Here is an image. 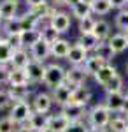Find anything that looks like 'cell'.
Listing matches in <instances>:
<instances>
[{
	"label": "cell",
	"mask_w": 128,
	"mask_h": 132,
	"mask_svg": "<svg viewBox=\"0 0 128 132\" xmlns=\"http://www.w3.org/2000/svg\"><path fill=\"white\" fill-rule=\"evenodd\" d=\"M11 102H12V99H11V95H9V90L0 88V109H5Z\"/></svg>",
	"instance_id": "cell-42"
},
{
	"label": "cell",
	"mask_w": 128,
	"mask_h": 132,
	"mask_svg": "<svg viewBox=\"0 0 128 132\" xmlns=\"http://www.w3.org/2000/svg\"><path fill=\"white\" fill-rule=\"evenodd\" d=\"M88 132H97V130H91V129H89V130H88Z\"/></svg>",
	"instance_id": "cell-53"
},
{
	"label": "cell",
	"mask_w": 128,
	"mask_h": 132,
	"mask_svg": "<svg viewBox=\"0 0 128 132\" xmlns=\"http://www.w3.org/2000/svg\"><path fill=\"white\" fill-rule=\"evenodd\" d=\"M91 97H93V93H91V90H89L86 85H84V86H77V88L74 90V95H72V102L86 108L89 104V101H91Z\"/></svg>",
	"instance_id": "cell-20"
},
{
	"label": "cell",
	"mask_w": 128,
	"mask_h": 132,
	"mask_svg": "<svg viewBox=\"0 0 128 132\" xmlns=\"http://www.w3.org/2000/svg\"><path fill=\"white\" fill-rule=\"evenodd\" d=\"M9 95L12 102H20V101H26L30 95V86L28 85H18V86H9Z\"/></svg>",
	"instance_id": "cell-26"
},
{
	"label": "cell",
	"mask_w": 128,
	"mask_h": 132,
	"mask_svg": "<svg viewBox=\"0 0 128 132\" xmlns=\"http://www.w3.org/2000/svg\"><path fill=\"white\" fill-rule=\"evenodd\" d=\"M70 123H72V122H70L65 114L56 113V114H51L48 130H49V132H65V130L70 127Z\"/></svg>",
	"instance_id": "cell-15"
},
{
	"label": "cell",
	"mask_w": 128,
	"mask_h": 132,
	"mask_svg": "<svg viewBox=\"0 0 128 132\" xmlns=\"http://www.w3.org/2000/svg\"><path fill=\"white\" fill-rule=\"evenodd\" d=\"M112 9H114V7H112V2H111V0H95V2L91 4V12H93L95 16H105V14H109Z\"/></svg>",
	"instance_id": "cell-29"
},
{
	"label": "cell",
	"mask_w": 128,
	"mask_h": 132,
	"mask_svg": "<svg viewBox=\"0 0 128 132\" xmlns=\"http://www.w3.org/2000/svg\"><path fill=\"white\" fill-rule=\"evenodd\" d=\"M65 79H67V71H65L60 63H49V65H46L44 85H46L49 90L58 88L60 85L65 83Z\"/></svg>",
	"instance_id": "cell-2"
},
{
	"label": "cell",
	"mask_w": 128,
	"mask_h": 132,
	"mask_svg": "<svg viewBox=\"0 0 128 132\" xmlns=\"http://www.w3.org/2000/svg\"><path fill=\"white\" fill-rule=\"evenodd\" d=\"M86 79H88V74L84 71V65H70V69H67L65 83H69L72 86H84Z\"/></svg>",
	"instance_id": "cell-8"
},
{
	"label": "cell",
	"mask_w": 128,
	"mask_h": 132,
	"mask_svg": "<svg viewBox=\"0 0 128 132\" xmlns=\"http://www.w3.org/2000/svg\"><path fill=\"white\" fill-rule=\"evenodd\" d=\"M88 130H89V127L86 122H74V123H70V127L65 132H88Z\"/></svg>",
	"instance_id": "cell-40"
},
{
	"label": "cell",
	"mask_w": 128,
	"mask_h": 132,
	"mask_svg": "<svg viewBox=\"0 0 128 132\" xmlns=\"http://www.w3.org/2000/svg\"><path fill=\"white\" fill-rule=\"evenodd\" d=\"M2 32H4L5 35H9V34H18V32H23V30H21L20 16H16L14 20L4 21V23H2Z\"/></svg>",
	"instance_id": "cell-36"
},
{
	"label": "cell",
	"mask_w": 128,
	"mask_h": 132,
	"mask_svg": "<svg viewBox=\"0 0 128 132\" xmlns=\"http://www.w3.org/2000/svg\"><path fill=\"white\" fill-rule=\"evenodd\" d=\"M18 5H20V0H2L0 2V18H2V21L14 20L18 16Z\"/></svg>",
	"instance_id": "cell-14"
},
{
	"label": "cell",
	"mask_w": 128,
	"mask_h": 132,
	"mask_svg": "<svg viewBox=\"0 0 128 132\" xmlns=\"http://www.w3.org/2000/svg\"><path fill=\"white\" fill-rule=\"evenodd\" d=\"M76 88H77V86H72V85H69V83H63V85H60L58 88L51 90V97H53L54 104H58L60 108H63V106L70 104Z\"/></svg>",
	"instance_id": "cell-4"
},
{
	"label": "cell",
	"mask_w": 128,
	"mask_h": 132,
	"mask_svg": "<svg viewBox=\"0 0 128 132\" xmlns=\"http://www.w3.org/2000/svg\"><path fill=\"white\" fill-rule=\"evenodd\" d=\"M49 118L51 114H44V113H32V116H30L28 120V125L30 129L33 132H44L48 130V127H49Z\"/></svg>",
	"instance_id": "cell-13"
},
{
	"label": "cell",
	"mask_w": 128,
	"mask_h": 132,
	"mask_svg": "<svg viewBox=\"0 0 128 132\" xmlns=\"http://www.w3.org/2000/svg\"><path fill=\"white\" fill-rule=\"evenodd\" d=\"M114 27L118 28L121 34L128 32V5L123 11H118L114 16Z\"/></svg>",
	"instance_id": "cell-32"
},
{
	"label": "cell",
	"mask_w": 128,
	"mask_h": 132,
	"mask_svg": "<svg viewBox=\"0 0 128 132\" xmlns=\"http://www.w3.org/2000/svg\"><path fill=\"white\" fill-rule=\"evenodd\" d=\"M109 132H128V120L125 114H114L109 123Z\"/></svg>",
	"instance_id": "cell-27"
},
{
	"label": "cell",
	"mask_w": 128,
	"mask_h": 132,
	"mask_svg": "<svg viewBox=\"0 0 128 132\" xmlns=\"http://www.w3.org/2000/svg\"><path fill=\"white\" fill-rule=\"evenodd\" d=\"M70 48H72L70 41H67V39H58V41L51 46V56H54V58H65L67 60Z\"/></svg>",
	"instance_id": "cell-19"
},
{
	"label": "cell",
	"mask_w": 128,
	"mask_h": 132,
	"mask_svg": "<svg viewBox=\"0 0 128 132\" xmlns=\"http://www.w3.org/2000/svg\"><path fill=\"white\" fill-rule=\"evenodd\" d=\"M125 116H126V120H128V114H125Z\"/></svg>",
	"instance_id": "cell-55"
},
{
	"label": "cell",
	"mask_w": 128,
	"mask_h": 132,
	"mask_svg": "<svg viewBox=\"0 0 128 132\" xmlns=\"http://www.w3.org/2000/svg\"><path fill=\"white\" fill-rule=\"evenodd\" d=\"M0 41H2V35H0Z\"/></svg>",
	"instance_id": "cell-56"
},
{
	"label": "cell",
	"mask_w": 128,
	"mask_h": 132,
	"mask_svg": "<svg viewBox=\"0 0 128 132\" xmlns=\"http://www.w3.org/2000/svg\"><path fill=\"white\" fill-rule=\"evenodd\" d=\"M4 39L9 42L14 50H21V48H23V37H21V32H18V34H9V35H5Z\"/></svg>",
	"instance_id": "cell-38"
},
{
	"label": "cell",
	"mask_w": 128,
	"mask_h": 132,
	"mask_svg": "<svg viewBox=\"0 0 128 132\" xmlns=\"http://www.w3.org/2000/svg\"><path fill=\"white\" fill-rule=\"evenodd\" d=\"M28 51H30L32 60L42 62V63H44V62L48 60V56H51V44H48L46 41H42V39H40V41L35 42Z\"/></svg>",
	"instance_id": "cell-10"
},
{
	"label": "cell",
	"mask_w": 128,
	"mask_h": 132,
	"mask_svg": "<svg viewBox=\"0 0 128 132\" xmlns=\"http://www.w3.org/2000/svg\"><path fill=\"white\" fill-rule=\"evenodd\" d=\"M98 132H109V130H107V129H105V130H98Z\"/></svg>",
	"instance_id": "cell-51"
},
{
	"label": "cell",
	"mask_w": 128,
	"mask_h": 132,
	"mask_svg": "<svg viewBox=\"0 0 128 132\" xmlns=\"http://www.w3.org/2000/svg\"><path fill=\"white\" fill-rule=\"evenodd\" d=\"M81 2H83V0H69V4H67V5H69L70 9H72L74 5H77V4H81Z\"/></svg>",
	"instance_id": "cell-47"
},
{
	"label": "cell",
	"mask_w": 128,
	"mask_h": 132,
	"mask_svg": "<svg viewBox=\"0 0 128 132\" xmlns=\"http://www.w3.org/2000/svg\"><path fill=\"white\" fill-rule=\"evenodd\" d=\"M125 97L126 93H105L102 104L107 108L112 114H123V106H125Z\"/></svg>",
	"instance_id": "cell-5"
},
{
	"label": "cell",
	"mask_w": 128,
	"mask_h": 132,
	"mask_svg": "<svg viewBox=\"0 0 128 132\" xmlns=\"http://www.w3.org/2000/svg\"><path fill=\"white\" fill-rule=\"evenodd\" d=\"M11 71H12V67H7V65H0V85H9Z\"/></svg>",
	"instance_id": "cell-41"
},
{
	"label": "cell",
	"mask_w": 128,
	"mask_h": 132,
	"mask_svg": "<svg viewBox=\"0 0 128 132\" xmlns=\"http://www.w3.org/2000/svg\"><path fill=\"white\" fill-rule=\"evenodd\" d=\"M53 97H51V93H46V92H39L33 99H32V109L35 113H44V114H48L51 111V108H53Z\"/></svg>",
	"instance_id": "cell-6"
},
{
	"label": "cell",
	"mask_w": 128,
	"mask_h": 132,
	"mask_svg": "<svg viewBox=\"0 0 128 132\" xmlns=\"http://www.w3.org/2000/svg\"><path fill=\"white\" fill-rule=\"evenodd\" d=\"M89 55H91V53H88V51L84 50L81 44L74 42V44H72V48H70V51H69L67 60H69L70 65H84V62L88 60Z\"/></svg>",
	"instance_id": "cell-12"
},
{
	"label": "cell",
	"mask_w": 128,
	"mask_h": 132,
	"mask_svg": "<svg viewBox=\"0 0 128 132\" xmlns=\"http://www.w3.org/2000/svg\"><path fill=\"white\" fill-rule=\"evenodd\" d=\"M118 76V69L112 65V63H107V65H104V69L95 76V81L98 83L100 86H105L111 79H114Z\"/></svg>",
	"instance_id": "cell-18"
},
{
	"label": "cell",
	"mask_w": 128,
	"mask_h": 132,
	"mask_svg": "<svg viewBox=\"0 0 128 132\" xmlns=\"http://www.w3.org/2000/svg\"><path fill=\"white\" fill-rule=\"evenodd\" d=\"M123 114H128V93L125 97V106H123Z\"/></svg>",
	"instance_id": "cell-46"
},
{
	"label": "cell",
	"mask_w": 128,
	"mask_h": 132,
	"mask_svg": "<svg viewBox=\"0 0 128 132\" xmlns=\"http://www.w3.org/2000/svg\"><path fill=\"white\" fill-rule=\"evenodd\" d=\"M111 2H112V7L118 11H123L128 5V0H111Z\"/></svg>",
	"instance_id": "cell-44"
},
{
	"label": "cell",
	"mask_w": 128,
	"mask_h": 132,
	"mask_svg": "<svg viewBox=\"0 0 128 132\" xmlns=\"http://www.w3.org/2000/svg\"><path fill=\"white\" fill-rule=\"evenodd\" d=\"M28 74V83H44V74H46V65L42 62L32 60L28 67L25 69Z\"/></svg>",
	"instance_id": "cell-11"
},
{
	"label": "cell",
	"mask_w": 128,
	"mask_h": 132,
	"mask_svg": "<svg viewBox=\"0 0 128 132\" xmlns=\"http://www.w3.org/2000/svg\"><path fill=\"white\" fill-rule=\"evenodd\" d=\"M21 37H23V48L26 50V48H32L35 42H39L42 39V35H40V30H28V32H21Z\"/></svg>",
	"instance_id": "cell-33"
},
{
	"label": "cell",
	"mask_w": 128,
	"mask_h": 132,
	"mask_svg": "<svg viewBox=\"0 0 128 132\" xmlns=\"http://www.w3.org/2000/svg\"><path fill=\"white\" fill-rule=\"evenodd\" d=\"M91 55H95V56L102 58V60L107 62V63H111V62H112V58L116 56V53L112 51V48H111V44H109L107 41H105V42H100L98 46H97V50L93 51Z\"/></svg>",
	"instance_id": "cell-24"
},
{
	"label": "cell",
	"mask_w": 128,
	"mask_h": 132,
	"mask_svg": "<svg viewBox=\"0 0 128 132\" xmlns=\"http://www.w3.org/2000/svg\"><path fill=\"white\" fill-rule=\"evenodd\" d=\"M32 62V56H30V51H26L25 48L14 51V56H12V69H26L28 63Z\"/></svg>",
	"instance_id": "cell-17"
},
{
	"label": "cell",
	"mask_w": 128,
	"mask_h": 132,
	"mask_svg": "<svg viewBox=\"0 0 128 132\" xmlns=\"http://www.w3.org/2000/svg\"><path fill=\"white\" fill-rule=\"evenodd\" d=\"M25 4L28 5V9H35V7H40V5L48 4V0H25Z\"/></svg>",
	"instance_id": "cell-43"
},
{
	"label": "cell",
	"mask_w": 128,
	"mask_h": 132,
	"mask_svg": "<svg viewBox=\"0 0 128 132\" xmlns=\"http://www.w3.org/2000/svg\"><path fill=\"white\" fill-rule=\"evenodd\" d=\"M40 35H42V41H46L48 44H51V46H53L54 42L58 41V39H61V37H60L61 34L54 30V28L51 27L49 23H46V25H44V28L40 30Z\"/></svg>",
	"instance_id": "cell-35"
},
{
	"label": "cell",
	"mask_w": 128,
	"mask_h": 132,
	"mask_svg": "<svg viewBox=\"0 0 128 132\" xmlns=\"http://www.w3.org/2000/svg\"><path fill=\"white\" fill-rule=\"evenodd\" d=\"M126 93H128V92H126Z\"/></svg>",
	"instance_id": "cell-59"
},
{
	"label": "cell",
	"mask_w": 128,
	"mask_h": 132,
	"mask_svg": "<svg viewBox=\"0 0 128 132\" xmlns=\"http://www.w3.org/2000/svg\"><path fill=\"white\" fill-rule=\"evenodd\" d=\"M49 25L56 32L65 34V32L70 30V25H72V16H70V14H67V12H63V11H58V12L51 18Z\"/></svg>",
	"instance_id": "cell-9"
},
{
	"label": "cell",
	"mask_w": 128,
	"mask_h": 132,
	"mask_svg": "<svg viewBox=\"0 0 128 132\" xmlns=\"http://www.w3.org/2000/svg\"><path fill=\"white\" fill-rule=\"evenodd\" d=\"M70 14L76 18V20H86V18H89V16H93V12H91V5H88V4H84V2H81V4H77V5H74L72 9H70Z\"/></svg>",
	"instance_id": "cell-30"
},
{
	"label": "cell",
	"mask_w": 128,
	"mask_h": 132,
	"mask_svg": "<svg viewBox=\"0 0 128 132\" xmlns=\"http://www.w3.org/2000/svg\"><path fill=\"white\" fill-rule=\"evenodd\" d=\"M44 132H49V130H44Z\"/></svg>",
	"instance_id": "cell-57"
},
{
	"label": "cell",
	"mask_w": 128,
	"mask_h": 132,
	"mask_svg": "<svg viewBox=\"0 0 128 132\" xmlns=\"http://www.w3.org/2000/svg\"><path fill=\"white\" fill-rule=\"evenodd\" d=\"M14 51L16 50L2 37V41H0V65H9V63H12Z\"/></svg>",
	"instance_id": "cell-25"
},
{
	"label": "cell",
	"mask_w": 128,
	"mask_h": 132,
	"mask_svg": "<svg viewBox=\"0 0 128 132\" xmlns=\"http://www.w3.org/2000/svg\"><path fill=\"white\" fill-rule=\"evenodd\" d=\"M0 86H2V85H0Z\"/></svg>",
	"instance_id": "cell-58"
},
{
	"label": "cell",
	"mask_w": 128,
	"mask_h": 132,
	"mask_svg": "<svg viewBox=\"0 0 128 132\" xmlns=\"http://www.w3.org/2000/svg\"><path fill=\"white\" fill-rule=\"evenodd\" d=\"M111 118H112V113L109 111L107 108L100 102L97 106H93L88 111V116H86V123L91 130H105L111 123Z\"/></svg>",
	"instance_id": "cell-1"
},
{
	"label": "cell",
	"mask_w": 128,
	"mask_h": 132,
	"mask_svg": "<svg viewBox=\"0 0 128 132\" xmlns=\"http://www.w3.org/2000/svg\"><path fill=\"white\" fill-rule=\"evenodd\" d=\"M54 2V5H67L69 4V0H53Z\"/></svg>",
	"instance_id": "cell-48"
},
{
	"label": "cell",
	"mask_w": 128,
	"mask_h": 132,
	"mask_svg": "<svg viewBox=\"0 0 128 132\" xmlns=\"http://www.w3.org/2000/svg\"><path fill=\"white\" fill-rule=\"evenodd\" d=\"M93 35H95L100 42L109 41V39H111V23H109L107 20H97Z\"/></svg>",
	"instance_id": "cell-21"
},
{
	"label": "cell",
	"mask_w": 128,
	"mask_h": 132,
	"mask_svg": "<svg viewBox=\"0 0 128 132\" xmlns=\"http://www.w3.org/2000/svg\"><path fill=\"white\" fill-rule=\"evenodd\" d=\"M83 2H84V4H88V5H91V4H93L95 0H83Z\"/></svg>",
	"instance_id": "cell-49"
},
{
	"label": "cell",
	"mask_w": 128,
	"mask_h": 132,
	"mask_svg": "<svg viewBox=\"0 0 128 132\" xmlns=\"http://www.w3.org/2000/svg\"><path fill=\"white\" fill-rule=\"evenodd\" d=\"M107 42L111 44V48H112V51H114L116 55L125 53V51L128 50V41H126V37H125V34H121V32L111 35V39H109Z\"/></svg>",
	"instance_id": "cell-22"
},
{
	"label": "cell",
	"mask_w": 128,
	"mask_h": 132,
	"mask_svg": "<svg viewBox=\"0 0 128 132\" xmlns=\"http://www.w3.org/2000/svg\"><path fill=\"white\" fill-rule=\"evenodd\" d=\"M125 37H126V41H128V32H125Z\"/></svg>",
	"instance_id": "cell-50"
},
{
	"label": "cell",
	"mask_w": 128,
	"mask_h": 132,
	"mask_svg": "<svg viewBox=\"0 0 128 132\" xmlns=\"http://www.w3.org/2000/svg\"><path fill=\"white\" fill-rule=\"evenodd\" d=\"M104 90H105V93H123V90H125V79H123V76L118 74L114 79H111L104 86Z\"/></svg>",
	"instance_id": "cell-34"
},
{
	"label": "cell",
	"mask_w": 128,
	"mask_h": 132,
	"mask_svg": "<svg viewBox=\"0 0 128 132\" xmlns=\"http://www.w3.org/2000/svg\"><path fill=\"white\" fill-rule=\"evenodd\" d=\"M104 65H107V62H104L102 58L95 56V55H89L88 60L84 62V71H86L88 76H93V78H95V76L104 69Z\"/></svg>",
	"instance_id": "cell-16"
},
{
	"label": "cell",
	"mask_w": 128,
	"mask_h": 132,
	"mask_svg": "<svg viewBox=\"0 0 128 132\" xmlns=\"http://www.w3.org/2000/svg\"><path fill=\"white\" fill-rule=\"evenodd\" d=\"M18 85H28V74L25 69H12L11 71L9 86H18Z\"/></svg>",
	"instance_id": "cell-31"
},
{
	"label": "cell",
	"mask_w": 128,
	"mask_h": 132,
	"mask_svg": "<svg viewBox=\"0 0 128 132\" xmlns=\"http://www.w3.org/2000/svg\"><path fill=\"white\" fill-rule=\"evenodd\" d=\"M20 21H21V30L23 32H28V30H37V27L40 25V20L32 12H25V14H21L20 16Z\"/></svg>",
	"instance_id": "cell-23"
},
{
	"label": "cell",
	"mask_w": 128,
	"mask_h": 132,
	"mask_svg": "<svg viewBox=\"0 0 128 132\" xmlns=\"http://www.w3.org/2000/svg\"><path fill=\"white\" fill-rule=\"evenodd\" d=\"M126 74H128V63H126Z\"/></svg>",
	"instance_id": "cell-54"
},
{
	"label": "cell",
	"mask_w": 128,
	"mask_h": 132,
	"mask_svg": "<svg viewBox=\"0 0 128 132\" xmlns=\"http://www.w3.org/2000/svg\"><path fill=\"white\" fill-rule=\"evenodd\" d=\"M14 130H16V125L9 116L0 118V132H14Z\"/></svg>",
	"instance_id": "cell-39"
},
{
	"label": "cell",
	"mask_w": 128,
	"mask_h": 132,
	"mask_svg": "<svg viewBox=\"0 0 128 132\" xmlns=\"http://www.w3.org/2000/svg\"><path fill=\"white\" fill-rule=\"evenodd\" d=\"M2 23H4V21H2V18H0V27H2Z\"/></svg>",
	"instance_id": "cell-52"
},
{
	"label": "cell",
	"mask_w": 128,
	"mask_h": 132,
	"mask_svg": "<svg viewBox=\"0 0 128 132\" xmlns=\"http://www.w3.org/2000/svg\"><path fill=\"white\" fill-rule=\"evenodd\" d=\"M32 113H33V109H32V102H28V101L12 102L9 118L14 122V125H25V123H28Z\"/></svg>",
	"instance_id": "cell-3"
},
{
	"label": "cell",
	"mask_w": 128,
	"mask_h": 132,
	"mask_svg": "<svg viewBox=\"0 0 128 132\" xmlns=\"http://www.w3.org/2000/svg\"><path fill=\"white\" fill-rule=\"evenodd\" d=\"M60 113L65 114L72 123L74 122H83V120L88 116L86 108H84V106H79V104H74V102H70V104H67V106L60 108Z\"/></svg>",
	"instance_id": "cell-7"
},
{
	"label": "cell",
	"mask_w": 128,
	"mask_h": 132,
	"mask_svg": "<svg viewBox=\"0 0 128 132\" xmlns=\"http://www.w3.org/2000/svg\"><path fill=\"white\" fill-rule=\"evenodd\" d=\"M77 44H81L88 53H93V51L97 50V46L100 44V41L93 35V34H79Z\"/></svg>",
	"instance_id": "cell-28"
},
{
	"label": "cell",
	"mask_w": 128,
	"mask_h": 132,
	"mask_svg": "<svg viewBox=\"0 0 128 132\" xmlns=\"http://www.w3.org/2000/svg\"><path fill=\"white\" fill-rule=\"evenodd\" d=\"M95 25H97V20L93 16H89L86 20H81L79 21V34H93Z\"/></svg>",
	"instance_id": "cell-37"
},
{
	"label": "cell",
	"mask_w": 128,
	"mask_h": 132,
	"mask_svg": "<svg viewBox=\"0 0 128 132\" xmlns=\"http://www.w3.org/2000/svg\"><path fill=\"white\" fill-rule=\"evenodd\" d=\"M14 132H33V130L30 129V125H28V123H25V125H18Z\"/></svg>",
	"instance_id": "cell-45"
}]
</instances>
